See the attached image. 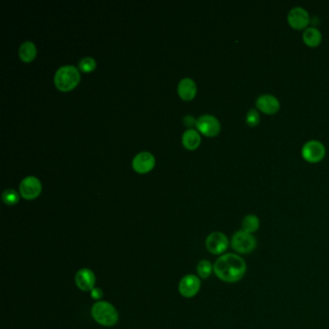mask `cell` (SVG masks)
<instances>
[{
    "label": "cell",
    "mask_w": 329,
    "mask_h": 329,
    "mask_svg": "<svg viewBox=\"0 0 329 329\" xmlns=\"http://www.w3.org/2000/svg\"><path fill=\"white\" fill-rule=\"evenodd\" d=\"M246 262L237 253H225L215 261L213 272L225 283H237L246 273Z\"/></svg>",
    "instance_id": "obj_1"
},
{
    "label": "cell",
    "mask_w": 329,
    "mask_h": 329,
    "mask_svg": "<svg viewBox=\"0 0 329 329\" xmlns=\"http://www.w3.org/2000/svg\"><path fill=\"white\" fill-rule=\"evenodd\" d=\"M93 319L103 326H113L119 320V314L116 308L107 301L96 302L91 311Z\"/></svg>",
    "instance_id": "obj_2"
},
{
    "label": "cell",
    "mask_w": 329,
    "mask_h": 329,
    "mask_svg": "<svg viewBox=\"0 0 329 329\" xmlns=\"http://www.w3.org/2000/svg\"><path fill=\"white\" fill-rule=\"evenodd\" d=\"M79 81L80 73L73 65L62 66L55 73V85L60 91H70L73 89Z\"/></svg>",
    "instance_id": "obj_3"
},
{
    "label": "cell",
    "mask_w": 329,
    "mask_h": 329,
    "mask_svg": "<svg viewBox=\"0 0 329 329\" xmlns=\"http://www.w3.org/2000/svg\"><path fill=\"white\" fill-rule=\"evenodd\" d=\"M258 242L255 236H253V234L247 233L243 230H239L236 232L231 239V246L236 251L237 254L248 255L255 251Z\"/></svg>",
    "instance_id": "obj_4"
},
{
    "label": "cell",
    "mask_w": 329,
    "mask_h": 329,
    "mask_svg": "<svg viewBox=\"0 0 329 329\" xmlns=\"http://www.w3.org/2000/svg\"><path fill=\"white\" fill-rule=\"evenodd\" d=\"M325 153V147L318 140H310L302 147V157L309 163H319L324 158Z\"/></svg>",
    "instance_id": "obj_5"
},
{
    "label": "cell",
    "mask_w": 329,
    "mask_h": 329,
    "mask_svg": "<svg viewBox=\"0 0 329 329\" xmlns=\"http://www.w3.org/2000/svg\"><path fill=\"white\" fill-rule=\"evenodd\" d=\"M230 241L225 234L221 232H213L210 234L205 241L207 250L213 255H223L228 249Z\"/></svg>",
    "instance_id": "obj_6"
},
{
    "label": "cell",
    "mask_w": 329,
    "mask_h": 329,
    "mask_svg": "<svg viewBox=\"0 0 329 329\" xmlns=\"http://www.w3.org/2000/svg\"><path fill=\"white\" fill-rule=\"evenodd\" d=\"M196 128L202 134L209 138H213L220 134L221 125H220V120L216 117L210 114H205L197 119Z\"/></svg>",
    "instance_id": "obj_7"
},
{
    "label": "cell",
    "mask_w": 329,
    "mask_h": 329,
    "mask_svg": "<svg viewBox=\"0 0 329 329\" xmlns=\"http://www.w3.org/2000/svg\"><path fill=\"white\" fill-rule=\"evenodd\" d=\"M42 191V183L40 180L34 176H28L24 178L19 184L20 195L26 200H33L37 198Z\"/></svg>",
    "instance_id": "obj_8"
},
{
    "label": "cell",
    "mask_w": 329,
    "mask_h": 329,
    "mask_svg": "<svg viewBox=\"0 0 329 329\" xmlns=\"http://www.w3.org/2000/svg\"><path fill=\"white\" fill-rule=\"evenodd\" d=\"M201 288L200 278L196 275H188L183 276L179 284V292L183 297L191 298L199 293Z\"/></svg>",
    "instance_id": "obj_9"
},
{
    "label": "cell",
    "mask_w": 329,
    "mask_h": 329,
    "mask_svg": "<svg viewBox=\"0 0 329 329\" xmlns=\"http://www.w3.org/2000/svg\"><path fill=\"white\" fill-rule=\"evenodd\" d=\"M288 23L295 30H303L310 23L309 13L302 7H294L288 14Z\"/></svg>",
    "instance_id": "obj_10"
},
{
    "label": "cell",
    "mask_w": 329,
    "mask_h": 329,
    "mask_svg": "<svg viewBox=\"0 0 329 329\" xmlns=\"http://www.w3.org/2000/svg\"><path fill=\"white\" fill-rule=\"evenodd\" d=\"M280 101L270 94L260 96L256 101V108L266 115H275L280 110Z\"/></svg>",
    "instance_id": "obj_11"
},
{
    "label": "cell",
    "mask_w": 329,
    "mask_h": 329,
    "mask_svg": "<svg viewBox=\"0 0 329 329\" xmlns=\"http://www.w3.org/2000/svg\"><path fill=\"white\" fill-rule=\"evenodd\" d=\"M155 164L156 158L149 152L139 153L132 160V167L138 173H147L154 168Z\"/></svg>",
    "instance_id": "obj_12"
},
{
    "label": "cell",
    "mask_w": 329,
    "mask_h": 329,
    "mask_svg": "<svg viewBox=\"0 0 329 329\" xmlns=\"http://www.w3.org/2000/svg\"><path fill=\"white\" fill-rule=\"evenodd\" d=\"M74 282L77 288L83 292H91L95 288L96 277L91 269L81 268L76 272L74 277Z\"/></svg>",
    "instance_id": "obj_13"
},
{
    "label": "cell",
    "mask_w": 329,
    "mask_h": 329,
    "mask_svg": "<svg viewBox=\"0 0 329 329\" xmlns=\"http://www.w3.org/2000/svg\"><path fill=\"white\" fill-rule=\"evenodd\" d=\"M178 93L184 101H191L197 93L196 83L189 77H184L178 85Z\"/></svg>",
    "instance_id": "obj_14"
},
{
    "label": "cell",
    "mask_w": 329,
    "mask_h": 329,
    "mask_svg": "<svg viewBox=\"0 0 329 329\" xmlns=\"http://www.w3.org/2000/svg\"><path fill=\"white\" fill-rule=\"evenodd\" d=\"M302 40L306 46L309 47H317L320 46L322 41V34L318 28H307L302 34Z\"/></svg>",
    "instance_id": "obj_15"
},
{
    "label": "cell",
    "mask_w": 329,
    "mask_h": 329,
    "mask_svg": "<svg viewBox=\"0 0 329 329\" xmlns=\"http://www.w3.org/2000/svg\"><path fill=\"white\" fill-rule=\"evenodd\" d=\"M182 139L183 146L188 150H196L201 143V136L199 132L193 128L184 131Z\"/></svg>",
    "instance_id": "obj_16"
},
{
    "label": "cell",
    "mask_w": 329,
    "mask_h": 329,
    "mask_svg": "<svg viewBox=\"0 0 329 329\" xmlns=\"http://www.w3.org/2000/svg\"><path fill=\"white\" fill-rule=\"evenodd\" d=\"M19 57L23 62L29 63L36 57L37 48L34 43L28 41L24 42L19 47Z\"/></svg>",
    "instance_id": "obj_17"
},
{
    "label": "cell",
    "mask_w": 329,
    "mask_h": 329,
    "mask_svg": "<svg viewBox=\"0 0 329 329\" xmlns=\"http://www.w3.org/2000/svg\"><path fill=\"white\" fill-rule=\"evenodd\" d=\"M261 222L259 217L255 214H247L241 221V230L247 233L254 234L260 229Z\"/></svg>",
    "instance_id": "obj_18"
},
{
    "label": "cell",
    "mask_w": 329,
    "mask_h": 329,
    "mask_svg": "<svg viewBox=\"0 0 329 329\" xmlns=\"http://www.w3.org/2000/svg\"><path fill=\"white\" fill-rule=\"evenodd\" d=\"M213 271V265L208 260H201L197 265V273L202 279L209 278Z\"/></svg>",
    "instance_id": "obj_19"
},
{
    "label": "cell",
    "mask_w": 329,
    "mask_h": 329,
    "mask_svg": "<svg viewBox=\"0 0 329 329\" xmlns=\"http://www.w3.org/2000/svg\"><path fill=\"white\" fill-rule=\"evenodd\" d=\"M2 200L6 205L13 206V205L18 204V201H19V195H18V192L16 191V190L9 188V189H6L5 191L3 192Z\"/></svg>",
    "instance_id": "obj_20"
},
{
    "label": "cell",
    "mask_w": 329,
    "mask_h": 329,
    "mask_svg": "<svg viewBox=\"0 0 329 329\" xmlns=\"http://www.w3.org/2000/svg\"><path fill=\"white\" fill-rule=\"evenodd\" d=\"M96 67H97L96 61L92 57H84L80 60V62L78 64L79 70L83 73L93 72L96 69Z\"/></svg>",
    "instance_id": "obj_21"
},
{
    "label": "cell",
    "mask_w": 329,
    "mask_h": 329,
    "mask_svg": "<svg viewBox=\"0 0 329 329\" xmlns=\"http://www.w3.org/2000/svg\"><path fill=\"white\" fill-rule=\"evenodd\" d=\"M261 117L259 110L257 108H252L247 112L246 114V123L249 127H256L260 124Z\"/></svg>",
    "instance_id": "obj_22"
},
{
    "label": "cell",
    "mask_w": 329,
    "mask_h": 329,
    "mask_svg": "<svg viewBox=\"0 0 329 329\" xmlns=\"http://www.w3.org/2000/svg\"><path fill=\"white\" fill-rule=\"evenodd\" d=\"M90 293H91L92 298L95 299V300H100L101 297H102V295H103L102 291H101V289H99V288H94L91 292H90Z\"/></svg>",
    "instance_id": "obj_23"
},
{
    "label": "cell",
    "mask_w": 329,
    "mask_h": 329,
    "mask_svg": "<svg viewBox=\"0 0 329 329\" xmlns=\"http://www.w3.org/2000/svg\"><path fill=\"white\" fill-rule=\"evenodd\" d=\"M183 123L185 126L187 127H192V126H196V123H197V120L194 119L192 117L191 115H186L184 118H183Z\"/></svg>",
    "instance_id": "obj_24"
}]
</instances>
